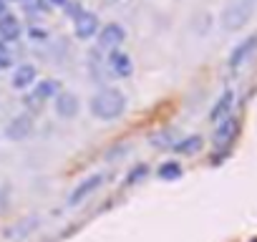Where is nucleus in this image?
Instances as JSON below:
<instances>
[{"label": "nucleus", "mask_w": 257, "mask_h": 242, "mask_svg": "<svg viewBox=\"0 0 257 242\" xmlns=\"http://www.w3.org/2000/svg\"><path fill=\"white\" fill-rule=\"evenodd\" d=\"M31 132H33V118L28 113L16 116L11 124H8V129H6V134H8L11 142H23L26 137H31Z\"/></svg>", "instance_id": "423d86ee"}, {"label": "nucleus", "mask_w": 257, "mask_h": 242, "mask_svg": "<svg viewBox=\"0 0 257 242\" xmlns=\"http://www.w3.org/2000/svg\"><path fill=\"white\" fill-rule=\"evenodd\" d=\"M56 113L63 116V118H71L78 113V96L71 93V91H61L56 96Z\"/></svg>", "instance_id": "6e6552de"}, {"label": "nucleus", "mask_w": 257, "mask_h": 242, "mask_svg": "<svg viewBox=\"0 0 257 242\" xmlns=\"http://www.w3.org/2000/svg\"><path fill=\"white\" fill-rule=\"evenodd\" d=\"M144 174H147V167L142 164V167H137V169H134L132 174H128V177H126V184H137V179H142Z\"/></svg>", "instance_id": "a211bd4d"}, {"label": "nucleus", "mask_w": 257, "mask_h": 242, "mask_svg": "<svg viewBox=\"0 0 257 242\" xmlns=\"http://www.w3.org/2000/svg\"><path fill=\"white\" fill-rule=\"evenodd\" d=\"M101 184H103V177H101V174H93V177L83 179V182H81V184H78V187L71 192V197H68V204H71V207H76V204H78V202H83L88 194H93V192H96Z\"/></svg>", "instance_id": "0eeeda50"}, {"label": "nucleus", "mask_w": 257, "mask_h": 242, "mask_svg": "<svg viewBox=\"0 0 257 242\" xmlns=\"http://www.w3.org/2000/svg\"><path fill=\"white\" fill-rule=\"evenodd\" d=\"M6 207H8V189L0 187V214L6 212Z\"/></svg>", "instance_id": "6ab92c4d"}, {"label": "nucleus", "mask_w": 257, "mask_h": 242, "mask_svg": "<svg viewBox=\"0 0 257 242\" xmlns=\"http://www.w3.org/2000/svg\"><path fill=\"white\" fill-rule=\"evenodd\" d=\"M257 51V36H249L244 38L239 46H234V51L229 53V68H239L242 63H247Z\"/></svg>", "instance_id": "39448f33"}, {"label": "nucleus", "mask_w": 257, "mask_h": 242, "mask_svg": "<svg viewBox=\"0 0 257 242\" xmlns=\"http://www.w3.org/2000/svg\"><path fill=\"white\" fill-rule=\"evenodd\" d=\"M108 68H111L116 76H132L134 63H132V58H128L126 53L113 51V53H111V58H108Z\"/></svg>", "instance_id": "9d476101"}, {"label": "nucleus", "mask_w": 257, "mask_h": 242, "mask_svg": "<svg viewBox=\"0 0 257 242\" xmlns=\"http://www.w3.org/2000/svg\"><path fill=\"white\" fill-rule=\"evenodd\" d=\"M26 103H28L31 108H36V106L41 108V98H36V96H28V98H26Z\"/></svg>", "instance_id": "412c9836"}, {"label": "nucleus", "mask_w": 257, "mask_h": 242, "mask_svg": "<svg viewBox=\"0 0 257 242\" xmlns=\"http://www.w3.org/2000/svg\"><path fill=\"white\" fill-rule=\"evenodd\" d=\"M38 222H41L38 217H26L23 222L8 227V229H6V237H8V239H23V237H28V234L38 227Z\"/></svg>", "instance_id": "9b49d317"}, {"label": "nucleus", "mask_w": 257, "mask_h": 242, "mask_svg": "<svg viewBox=\"0 0 257 242\" xmlns=\"http://www.w3.org/2000/svg\"><path fill=\"white\" fill-rule=\"evenodd\" d=\"M51 6H61L63 8V6H68V0H51Z\"/></svg>", "instance_id": "b1692460"}, {"label": "nucleus", "mask_w": 257, "mask_h": 242, "mask_svg": "<svg viewBox=\"0 0 257 242\" xmlns=\"http://www.w3.org/2000/svg\"><path fill=\"white\" fill-rule=\"evenodd\" d=\"M254 3H257V0H234V3H229V6L222 11V16H219L222 28L229 31V33L244 28L247 21H249L252 13H254Z\"/></svg>", "instance_id": "f03ea898"}, {"label": "nucleus", "mask_w": 257, "mask_h": 242, "mask_svg": "<svg viewBox=\"0 0 257 242\" xmlns=\"http://www.w3.org/2000/svg\"><path fill=\"white\" fill-rule=\"evenodd\" d=\"M159 177H162L164 182L179 179V177H182V164H179V162H164V164L159 167Z\"/></svg>", "instance_id": "dca6fc26"}, {"label": "nucleus", "mask_w": 257, "mask_h": 242, "mask_svg": "<svg viewBox=\"0 0 257 242\" xmlns=\"http://www.w3.org/2000/svg\"><path fill=\"white\" fill-rule=\"evenodd\" d=\"M31 38H46V31H41V28H31Z\"/></svg>", "instance_id": "4be33fe9"}, {"label": "nucleus", "mask_w": 257, "mask_h": 242, "mask_svg": "<svg viewBox=\"0 0 257 242\" xmlns=\"http://www.w3.org/2000/svg\"><path fill=\"white\" fill-rule=\"evenodd\" d=\"M8 63H11L8 48H6V43H0V66H8Z\"/></svg>", "instance_id": "aec40b11"}, {"label": "nucleus", "mask_w": 257, "mask_h": 242, "mask_svg": "<svg viewBox=\"0 0 257 242\" xmlns=\"http://www.w3.org/2000/svg\"><path fill=\"white\" fill-rule=\"evenodd\" d=\"M36 78H38L36 66L23 63V66H18V68H16V73H13V86H16V88H28Z\"/></svg>", "instance_id": "ddd939ff"}, {"label": "nucleus", "mask_w": 257, "mask_h": 242, "mask_svg": "<svg viewBox=\"0 0 257 242\" xmlns=\"http://www.w3.org/2000/svg\"><path fill=\"white\" fill-rule=\"evenodd\" d=\"M98 31V16L96 13H91V11H81L78 16H76V23H73V33H76V38H91L93 33Z\"/></svg>", "instance_id": "20e7f679"}, {"label": "nucleus", "mask_w": 257, "mask_h": 242, "mask_svg": "<svg viewBox=\"0 0 257 242\" xmlns=\"http://www.w3.org/2000/svg\"><path fill=\"white\" fill-rule=\"evenodd\" d=\"M232 101H234V93H232V91H224V93L219 96V101H217V103H214V108L209 111V118L214 121V124H219L222 118H227V116H229Z\"/></svg>", "instance_id": "f8f14e48"}, {"label": "nucleus", "mask_w": 257, "mask_h": 242, "mask_svg": "<svg viewBox=\"0 0 257 242\" xmlns=\"http://www.w3.org/2000/svg\"><path fill=\"white\" fill-rule=\"evenodd\" d=\"M126 38V31L123 26L118 23H106L98 33V48H106V51H118L121 41Z\"/></svg>", "instance_id": "7ed1b4c3"}, {"label": "nucleus", "mask_w": 257, "mask_h": 242, "mask_svg": "<svg viewBox=\"0 0 257 242\" xmlns=\"http://www.w3.org/2000/svg\"><path fill=\"white\" fill-rule=\"evenodd\" d=\"M3 16H8V3H6V0H0V18H3Z\"/></svg>", "instance_id": "5701e85b"}, {"label": "nucleus", "mask_w": 257, "mask_h": 242, "mask_svg": "<svg viewBox=\"0 0 257 242\" xmlns=\"http://www.w3.org/2000/svg\"><path fill=\"white\" fill-rule=\"evenodd\" d=\"M174 149H177L179 154H194V152L202 149V137H187V139H182L179 144H174Z\"/></svg>", "instance_id": "f3484780"}, {"label": "nucleus", "mask_w": 257, "mask_h": 242, "mask_svg": "<svg viewBox=\"0 0 257 242\" xmlns=\"http://www.w3.org/2000/svg\"><path fill=\"white\" fill-rule=\"evenodd\" d=\"M237 134V118L234 116H227L217 124V132H214V144L217 147H227Z\"/></svg>", "instance_id": "1a4fd4ad"}, {"label": "nucleus", "mask_w": 257, "mask_h": 242, "mask_svg": "<svg viewBox=\"0 0 257 242\" xmlns=\"http://www.w3.org/2000/svg\"><path fill=\"white\" fill-rule=\"evenodd\" d=\"M18 36H21V21L16 16L0 18V38L3 41H18Z\"/></svg>", "instance_id": "4468645a"}, {"label": "nucleus", "mask_w": 257, "mask_h": 242, "mask_svg": "<svg viewBox=\"0 0 257 242\" xmlns=\"http://www.w3.org/2000/svg\"><path fill=\"white\" fill-rule=\"evenodd\" d=\"M61 93V81H56V78H46V81H41L38 86H36V98H56Z\"/></svg>", "instance_id": "2eb2a0df"}, {"label": "nucleus", "mask_w": 257, "mask_h": 242, "mask_svg": "<svg viewBox=\"0 0 257 242\" xmlns=\"http://www.w3.org/2000/svg\"><path fill=\"white\" fill-rule=\"evenodd\" d=\"M123 108H126V98L116 88H103L91 98V113L101 121H111V118L121 116Z\"/></svg>", "instance_id": "f257e3e1"}]
</instances>
